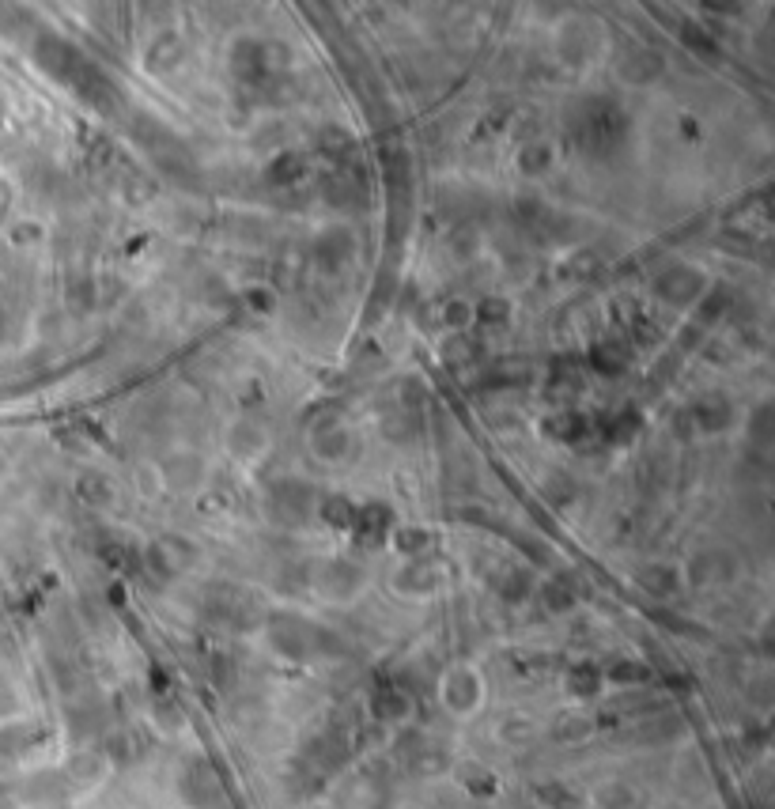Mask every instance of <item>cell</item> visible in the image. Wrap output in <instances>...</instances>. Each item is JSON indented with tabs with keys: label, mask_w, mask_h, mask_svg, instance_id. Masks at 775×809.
<instances>
[{
	"label": "cell",
	"mask_w": 775,
	"mask_h": 809,
	"mask_svg": "<svg viewBox=\"0 0 775 809\" xmlns=\"http://www.w3.org/2000/svg\"><path fill=\"white\" fill-rule=\"evenodd\" d=\"M571 133L579 140V148H586L590 155H613L628 137V118L620 114L613 99H590L575 110Z\"/></svg>",
	"instance_id": "1"
},
{
	"label": "cell",
	"mask_w": 775,
	"mask_h": 809,
	"mask_svg": "<svg viewBox=\"0 0 775 809\" xmlns=\"http://www.w3.org/2000/svg\"><path fill=\"white\" fill-rule=\"evenodd\" d=\"M655 292L666 299V303H673V307H685V303H692L696 295L704 292V276L696 273V269H689V265H673V269H666V273L655 280Z\"/></svg>",
	"instance_id": "2"
},
{
	"label": "cell",
	"mask_w": 775,
	"mask_h": 809,
	"mask_svg": "<svg viewBox=\"0 0 775 809\" xmlns=\"http://www.w3.org/2000/svg\"><path fill=\"white\" fill-rule=\"evenodd\" d=\"M38 65L46 72H53L57 80H72L76 76V69H80V53L72 50L69 42L65 38H57V35H46V38H38Z\"/></svg>",
	"instance_id": "3"
},
{
	"label": "cell",
	"mask_w": 775,
	"mask_h": 809,
	"mask_svg": "<svg viewBox=\"0 0 775 809\" xmlns=\"http://www.w3.org/2000/svg\"><path fill=\"white\" fill-rule=\"evenodd\" d=\"M390 507H382V503H363L356 507V518H352V534L360 541L363 549H375L386 530H390Z\"/></svg>",
	"instance_id": "4"
},
{
	"label": "cell",
	"mask_w": 775,
	"mask_h": 809,
	"mask_svg": "<svg viewBox=\"0 0 775 809\" xmlns=\"http://www.w3.org/2000/svg\"><path fill=\"white\" fill-rule=\"evenodd\" d=\"M273 503L280 507V511H288L292 518H303L318 503V496H314V488H310L307 481H299V477H288V481H280L273 488Z\"/></svg>",
	"instance_id": "5"
},
{
	"label": "cell",
	"mask_w": 775,
	"mask_h": 809,
	"mask_svg": "<svg viewBox=\"0 0 775 809\" xmlns=\"http://www.w3.org/2000/svg\"><path fill=\"white\" fill-rule=\"evenodd\" d=\"M352 254H356V239H352V231H345V227H333V231H326L322 239L314 242V258L322 261L326 269H341Z\"/></svg>",
	"instance_id": "6"
},
{
	"label": "cell",
	"mask_w": 775,
	"mask_h": 809,
	"mask_svg": "<svg viewBox=\"0 0 775 809\" xmlns=\"http://www.w3.org/2000/svg\"><path fill=\"white\" fill-rule=\"evenodd\" d=\"M231 72L246 80V84H254L265 76V50H261L258 42H250V38H242L239 46L231 50Z\"/></svg>",
	"instance_id": "7"
},
{
	"label": "cell",
	"mask_w": 775,
	"mask_h": 809,
	"mask_svg": "<svg viewBox=\"0 0 775 809\" xmlns=\"http://www.w3.org/2000/svg\"><path fill=\"white\" fill-rule=\"evenodd\" d=\"M662 72V57L651 50H632L624 61H620V76L632 80V84H647Z\"/></svg>",
	"instance_id": "8"
},
{
	"label": "cell",
	"mask_w": 775,
	"mask_h": 809,
	"mask_svg": "<svg viewBox=\"0 0 775 809\" xmlns=\"http://www.w3.org/2000/svg\"><path fill=\"white\" fill-rule=\"evenodd\" d=\"M322 193L329 197V205H337V208L363 205V197H367V193L360 190V182H352V174H329L326 182H322Z\"/></svg>",
	"instance_id": "9"
},
{
	"label": "cell",
	"mask_w": 775,
	"mask_h": 809,
	"mask_svg": "<svg viewBox=\"0 0 775 809\" xmlns=\"http://www.w3.org/2000/svg\"><path fill=\"white\" fill-rule=\"evenodd\" d=\"M76 496L91 503V507H106V503H114V484L106 481L103 473H84L76 481Z\"/></svg>",
	"instance_id": "10"
},
{
	"label": "cell",
	"mask_w": 775,
	"mask_h": 809,
	"mask_svg": "<svg viewBox=\"0 0 775 809\" xmlns=\"http://www.w3.org/2000/svg\"><path fill=\"white\" fill-rule=\"evenodd\" d=\"M692 420L704 431H723L730 424V405H726L723 397H707V401H700L692 409Z\"/></svg>",
	"instance_id": "11"
},
{
	"label": "cell",
	"mask_w": 775,
	"mask_h": 809,
	"mask_svg": "<svg viewBox=\"0 0 775 809\" xmlns=\"http://www.w3.org/2000/svg\"><path fill=\"white\" fill-rule=\"evenodd\" d=\"M314 450L322 458H345L348 454V431L341 424H322L318 435H314Z\"/></svg>",
	"instance_id": "12"
},
{
	"label": "cell",
	"mask_w": 775,
	"mask_h": 809,
	"mask_svg": "<svg viewBox=\"0 0 775 809\" xmlns=\"http://www.w3.org/2000/svg\"><path fill=\"white\" fill-rule=\"evenodd\" d=\"M719 564H726L723 552H700V556L689 564V579L696 586L715 583V579H723V575H726V568H719Z\"/></svg>",
	"instance_id": "13"
},
{
	"label": "cell",
	"mask_w": 775,
	"mask_h": 809,
	"mask_svg": "<svg viewBox=\"0 0 775 809\" xmlns=\"http://www.w3.org/2000/svg\"><path fill=\"white\" fill-rule=\"evenodd\" d=\"M360 583V571H352L348 564H341V560H333L326 571H322V586H326L329 594H352V586Z\"/></svg>",
	"instance_id": "14"
},
{
	"label": "cell",
	"mask_w": 775,
	"mask_h": 809,
	"mask_svg": "<svg viewBox=\"0 0 775 809\" xmlns=\"http://www.w3.org/2000/svg\"><path fill=\"white\" fill-rule=\"evenodd\" d=\"M322 518L337 530H352V518H356V503L345 500V496H329L322 500Z\"/></svg>",
	"instance_id": "15"
},
{
	"label": "cell",
	"mask_w": 775,
	"mask_h": 809,
	"mask_svg": "<svg viewBox=\"0 0 775 809\" xmlns=\"http://www.w3.org/2000/svg\"><path fill=\"white\" fill-rule=\"evenodd\" d=\"M473 314H477V322H484V326H503L507 314H511V307H507V299H500V295H488V299L477 303Z\"/></svg>",
	"instance_id": "16"
},
{
	"label": "cell",
	"mask_w": 775,
	"mask_h": 809,
	"mask_svg": "<svg viewBox=\"0 0 775 809\" xmlns=\"http://www.w3.org/2000/svg\"><path fill=\"white\" fill-rule=\"evenodd\" d=\"M178 57H182V46H178V38H159L152 50H148V65L163 72V69H171Z\"/></svg>",
	"instance_id": "17"
},
{
	"label": "cell",
	"mask_w": 775,
	"mask_h": 809,
	"mask_svg": "<svg viewBox=\"0 0 775 809\" xmlns=\"http://www.w3.org/2000/svg\"><path fill=\"white\" fill-rule=\"evenodd\" d=\"M318 144H322V152L333 155V159H345V155L352 152V137H348L345 129H337V125L322 129V133H318Z\"/></svg>",
	"instance_id": "18"
},
{
	"label": "cell",
	"mask_w": 775,
	"mask_h": 809,
	"mask_svg": "<svg viewBox=\"0 0 775 809\" xmlns=\"http://www.w3.org/2000/svg\"><path fill=\"white\" fill-rule=\"evenodd\" d=\"M590 363L605 371V375H613V371H624V363H628V352H620L617 345H602L590 352Z\"/></svg>",
	"instance_id": "19"
},
{
	"label": "cell",
	"mask_w": 775,
	"mask_h": 809,
	"mask_svg": "<svg viewBox=\"0 0 775 809\" xmlns=\"http://www.w3.org/2000/svg\"><path fill=\"white\" fill-rule=\"evenodd\" d=\"M299 171H303V163H299L295 155H280L273 167H269V174H265V182H269V186H284V182H295Z\"/></svg>",
	"instance_id": "20"
},
{
	"label": "cell",
	"mask_w": 775,
	"mask_h": 809,
	"mask_svg": "<svg viewBox=\"0 0 775 809\" xmlns=\"http://www.w3.org/2000/svg\"><path fill=\"white\" fill-rule=\"evenodd\" d=\"M549 159H552V148H549V144H541V140H537V144H526V148H522V155H518V163H522V171H526V174L545 171V167H549Z\"/></svg>",
	"instance_id": "21"
},
{
	"label": "cell",
	"mask_w": 775,
	"mask_h": 809,
	"mask_svg": "<svg viewBox=\"0 0 775 809\" xmlns=\"http://www.w3.org/2000/svg\"><path fill=\"white\" fill-rule=\"evenodd\" d=\"M639 583L647 586V590H658V594H670L673 586H677V575H673V568L658 564V568L643 571V575H639Z\"/></svg>",
	"instance_id": "22"
},
{
	"label": "cell",
	"mask_w": 775,
	"mask_h": 809,
	"mask_svg": "<svg viewBox=\"0 0 775 809\" xmlns=\"http://www.w3.org/2000/svg\"><path fill=\"white\" fill-rule=\"evenodd\" d=\"M231 443H235V450H242V454H250V450L261 447V431L250 428V424H239V428L231 431Z\"/></svg>",
	"instance_id": "23"
},
{
	"label": "cell",
	"mask_w": 775,
	"mask_h": 809,
	"mask_svg": "<svg viewBox=\"0 0 775 809\" xmlns=\"http://www.w3.org/2000/svg\"><path fill=\"white\" fill-rule=\"evenodd\" d=\"M681 38H685V46H692L696 53H715V42H711L696 23H685V27H681Z\"/></svg>",
	"instance_id": "24"
},
{
	"label": "cell",
	"mask_w": 775,
	"mask_h": 809,
	"mask_svg": "<svg viewBox=\"0 0 775 809\" xmlns=\"http://www.w3.org/2000/svg\"><path fill=\"white\" fill-rule=\"evenodd\" d=\"M197 469H201V465L193 462V458H174V462H167V477H171L174 484H190Z\"/></svg>",
	"instance_id": "25"
},
{
	"label": "cell",
	"mask_w": 775,
	"mask_h": 809,
	"mask_svg": "<svg viewBox=\"0 0 775 809\" xmlns=\"http://www.w3.org/2000/svg\"><path fill=\"white\" fill-rule=\"evenodd\" d=\"M503 382H511V386H522V382L530 379V367L526 363H500V371H496Z\"/></svg>",
	"instance_id": "26"
},
{
	"label": "cell",
	"mask_w": 775,
	"mask_h": 809,
	"mask_svg": "<svg viewBox=\"0 0 775 809\" xmlns=\"http://www.w3.org/2000/svg\"><path fill=\"white\" fill-rule=\"evenodd\" d=\"M401 583H413V586H431L435 583V571L428 564H413V568L401 575Z\"/></svg>",
	"instance_id": "27"
},
{
	"label": "cell",
	"mask_w": 775,
	"mask_h": 809,
	"mask_svg": "<svg viewBox=\"0 0 775 809\" xmlns=\"http://www.w3.org/2000/svg\"><path fill=\"white\" fill-rule=\"evenodd\" d=\"M397 545L405 552H416L428 545V537H424V530H401V537H397Z\"/></svg>",
	"instance_id": "28"
},
{
	"label": "cell",
	"mask_w": 775,
	"mask_h": 809,
	"mask_svg": "<svg viewBox=\"0 0 775 809\" xmlns=\"http://www.w3.org/2000/svg\"><path fill=\"white\" fill-rule=\"evenodd\" d=\"M443 318H447L450 326H465V322H473V307H465V303H450Z\"/></svg>",
	"instance_id": "29"
},
{
	"label": "cell",
	"mask_w": 775,
	"mask_h": 809,
	"mask_svg": "<svg viewBox=\"0 0 775 809\" xmlns=\"http://www.w3.org/2000/svg\"><path fill=\"white\" fill-rule=\"evenodd\" d=\"M723 307H726V292H719V295H707L704 310H700V322H707V318H711V314H723Z\"/></svg>",
	"instance_id": "30"
},
{
	"label": "cell",
	"mask_w": 775,
	"mask_h": 809,
	"mask_svg": "<svg viewBox=\"0 0 775 809\" xmlns=\"http://www.w3.org/2000/svg\"><path fill=\"white\" fill-rule=\"evenodd\" d=\"M409 431H413V420H405V416H401V420H386V435H390V439H405Z\"/></svg>",
	"instance_id": "31"
}]
</instances>
